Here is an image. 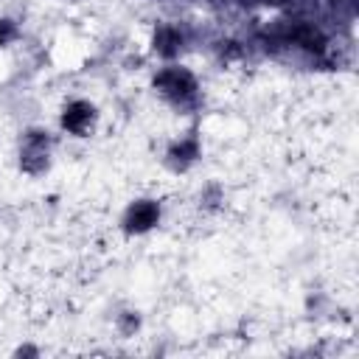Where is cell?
Returning a JSON list of instances; mask_svg holds the SVG:
<instances>
[{"label":"cell","instance_id":"cell-1","mask_svg":"<svg viewBox=\"0 0 359 359\" xmlns=\"http://www.w3.org/2000/svg\"><path fill=\"white\" fill-rule=\"evenodd\" d=\"M3 39H6V22L0 20V42H3Z\"/></svg>","mask_w":359,"mask_h":359}]
</instances>
